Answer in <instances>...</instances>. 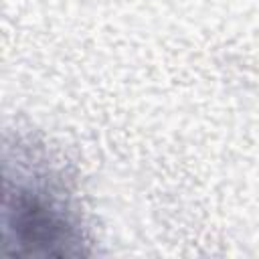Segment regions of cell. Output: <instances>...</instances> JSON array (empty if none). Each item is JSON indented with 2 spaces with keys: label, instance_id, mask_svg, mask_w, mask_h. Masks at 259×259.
<instances>
[{
  "label": "cell",
  "instance_id": "6da1fadb",
  "mask_svg": "<svg viewBox=\"0 0 259 259\" xmlns=\"http://www.w3.org/2000/svg\"><path fill=\"white\" fill-rule=\"evenodd\" d=\"M2 245L16 257L79 259L95 253V235L63 160L28 134L4 140Z\"/></svg>",
  "mask_w": 259,
  "mask_h": 259
}]
</instances>
